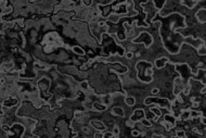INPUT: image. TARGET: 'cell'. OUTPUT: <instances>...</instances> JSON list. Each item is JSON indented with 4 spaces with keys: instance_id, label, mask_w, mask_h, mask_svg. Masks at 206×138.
Returning a JSON list of instances; mask_svg holds the SVG:
<instances>
[{
    "instance_id": "obj_1",
    "label": "cell",
    "mask_w": 206,
    "mask_h": 138,
    "mask_svg": "<svg viewBox=\"0 0 206 138\" xmlns=\"http://www.w3.org/2000/svg\"><path fill=\"white\" fill-rule=\"evenodd\" d=\"M152 67L153 65L151 64L150 62L145 61V60H141V61H139L137 63L136 69H137V71H138V77H139L140 81H142L144 83L152 82V79H153Z\"/></svg>"
},
{
    "instance_id": "obj_2",
    "label": "cell",
    "mask_w": 206,
    "mask_h": 138,
    "mask_svg": "<svg viewBox=\"0 0 206 138\" xmlns=\"http://www.w3.org/2000/svg\"><path fill=\"white\" fill-rule=\"evenodd\" d=\"M25 129H26V126L23 125L21 123H13L11 125V128H10V132L7 134V136L11 138V137H18V138H21L25 135Z\"/></svg>"
},
{
    "instance_id": "obj_3",
    "label": "cell",
    "mask_w": 206,
    "mask_h": 138,
    "mask_svg": "<svg viewBox=\"0 0 206 138\" xmlns=\"http://www.w3.org/2000/svg\"><path fill=\"white\" fill-rule=\"evenodd\" d=\"M151 103H156L158 104L160 107H163V108H167L169 109L170 106H169V102L167 99L165 98H153V97H149V98H145L144 99V104L145 106H149Z\"/></svg>"
},
{
    "instance_id": "obj_4",
    "label": "cell",
    "mask_w": 206,
    "mask_h": 138,
    "mask_svg": "<svg viewBox=\"0 0 206 138\" xmlns=\"http://www.w3.org/2000/svg\"><path fill=\"white\" fill-rule=\"evenodd\" d=\"M132 43L133 44H139V43H143L145 47H150L151 45H152V43H153V38H152V36H151L149 33H141L140 34L139 37H137V38H133L132 39Z\"/></svg>"
},
{
    "instance_id": "obj_5",
    "label": "cell",
    "mask_w": 206,
    "mask_h": 138,
    "mask_svg": "<svg viewBox=\"0 0 206 138\" xmlns=\"http://www.w3.org/2000/svg\"><path fill=\"white\" fill-rule=\"evenodd\" d=\"M145 117V111L144 110H142V109H137V110H134L133 113L131 114V116L129 120H131L132 122H139V121H141L142 118H144Z\"/></svg>"
},
{
    "instance_id": "obj_6",
    "label": "cell",
    "mask_w": 206,
    "mask_h": 138,
    "mask_svg": "<svg viewBox=\"0 0 206 138\" xmlns=\"http://www.w3.org/2000/svg\"><path fill=\"white\" fill-rule=\"evenodd\" d=\"M176 69H177V71L180 72L181 76H182L185 79L189 78L191 72H190V68H189L187 64H177V65H176Z\"/></svg>"
},
{
    "instance_id": "obj_7",
    "label": "cell",
    "mask_w": 206,
    "mask_h": 138,
    "mask_svg": "<svg viewBox=\"0 0 206 138\" xmlns=\"http://www.w3.org/2000/svg\"><path fill=\"white\" fill-rule=\"evenodd\" d=\"M90 125L98 132H104L108 129L104 122H101V121H98V120H91L90 121Z\"/></svg>"
},
{
    "instance_id": "obj_8",
    "label": "cell",
    "mask_w": 206,
    "mask_h": 138,
    "mask_svg": "<svg viewBox=\"0 0 206 138\" xmlns=\"http://www.w3.org/2000/svg\"><path fill=\"white\" fill-rule=\"evenodd\" d=\"M15 104H18V99L15 97H10V98L5 99L4 102L2 103V106H4L7 108H12V107H14Z\"/></svg>"
},
{
    "instance_id": "obj_9",
    "label": "cell",
    "mask_w": 206,
    "mask_h": 138,
    "mask_svg": "<svg viewBox=\"0 0 206 138\" xmlns=\"http://www.w3.org/2000/svg\"><path fill=\"white\" fill-rule=\"evenodd\" d=\"M167 62H168V59H167V58H165V57L160 58V59H156L155 60V63H154L155 68L156 69H163Z\"/></svg>"
},
{
    "instance_id": "obj_10",
    "label": "cell",
    "mask_w": 206,
    "mask_h": 138,
    "mask_svg": "<svg viewBox=\"0 0 206 138\" xmlns=\"http://www.w3.org/2000/svg\"><path fill=\"white\" fill-rule=\"evenodd\" d=\"M108 109V106L104 103H100V102H93V110L97 112H102L105 111Z\"/></svg>"
},
{
    "instance_id": "obj_11",
    "label": "cell",
    "mask_w": 206,
    "mask_h": 138,
    "mask_svg": "<svg viewBox=\"0 0 206 138\" xmlns=\"http://www.w3.org/2000/svg\"><path fill=\"white\" fill-rule=\"evenodd\" d=\"M112 114L113 115H116V116H120V117H124L125 116V112H124V109L120 107H114L112 109Z\"/></svg>"
},
{
    "instance_id": "obj_12",
    "label": "cell",
    "mask_w": 206,
    "mask_h": 138,
    "mask_svg": "<svg viewBox=\"0 0 206 138\" xmlns=\"http://www.w3.org/2000/svg\"><path fill=\"white\" fill-rule=\"evenodd\" d=\"M196 16L200 22H206V10H200Z\"/></svg>"
},
{
    "instance_id": "obj_13",
    "label": "cell",
    "mask_w": 206,
    "mask_h": 138,
    "mask_svg": "<svg viewBox=\"0 0 206 138\" xmlns=\"http://www.w3.org/2000/svg\"><path fill=\"white\" fill-rule=\"evenodd\" d=\"M73 51L75 52L76 54H78V56H85V51H84V49L80 48L79 46H74L73 47Z\"/></svg>"
},
{
    "instance_id": "obj_14",
    "label": "cell",
    "mask_w": 206,
    "mask_h": 138,
    "mask_svg": "<svg viewBox=\"0 0 206 138\" xmlns=\"http://www.w3.org/2000/svg\"><path fill=\"white\" fill-rule=\"evenodd\" d=\"M81 132H82V134H84L85 136H92V135H94L91 131H90V128L88 127V126H82Z\"/></svg>"
},
{
    "instance_id": "obj_15",
    "label": "cell",
    "mask_w": 206,
    "mask_h": 138,
    "mask_svg": "<svg viewBox=\"0 0 206 138\" xmlns=\"http://www.w3.org/2000/svg\"><path fill=\"white\" fill-rule=\"evenodd\" d=\"M125 102L128 107H132L133 104L136 103V99L133 97H127V98H125Z\"/></svg>"
},
{
    "instance_id": "obj_16",
    "label": "cell",
    "mask_w": 206,
    "mask_h": 138,
    "mask_svg": "<svg viewBox=\"0 0 206 138\" xmlns=\"http://www.w3.org/2000/svg\"><path fill=\"white\" fill-rule=\"evenodd\" d=\"M153 2H154V5L156 9H162L165 3V0H153Z\"/></svg>"
},
{
    "instance_id": "obj_17",
    "label": "cell",
    "mask_w": 206,
    "mask_h": 138,
    "mask_svg": "<svg viewBox=\"0 0 206 138\" xmlns=\"http://www.w3.org/2000/svg\"><path fill=\"white\" fill-rule=\"evenodd\" d=\"M140 122H141L142 124H143V125L145 126V127H152L153 126V124H152V122H150V120L149 118H142L141 121H140Z\"/></svg>"
},
{
    "instance_id": "obj_18",
    "label": "cell",
    "mask_w": 206,
    "mask_h": 138,
    "mask_svg": "<svg viewBox=\"0 0 206 138\" xmlns=\"http://www.w3.org/2000/svg\"><path fill=\"white\" fill-rule=\"evenodd\" d=\"M150 111H152V112L154 113V114H155L157 117H160L161 115H162V113H161V111H160V109H158V108H156V107H154V108L152 107V108L150 109Z\"/></svg>"
},
{
    "instance_id": "obj_19",
    "label": "cell",
    "mask_w": 206,
    "mask_h": 138,
    "mask_svg": "<svg viewBox=\"0 0 206 138\" xmlns=\"http://www.w3.org/2000/svg\"><path fill=\"white\" fill-rule=\"evenodd\" d=\"M80 87H81V89L82 90H89L90 88H89V85H88V82L87 81H84V82H81L80 83Z\"/></svg>"
},
{
    "instance_id": "obj_20",
    "label": "cell",
    "mask_w": 206,
    "mask_h": 138,
    "mask_svg": "<svg viewBox=\"0 0 206 138\" xmlns=\"http://www.w3.org/2000/svg\"><path fill=\"white\" fill-rule=\"evenodd\" d=\"M197 53H199L200 56H205V54H206V47H204V45H202L199 48V51H197Z\"/></svg>"
},
{
    "instance_id": "obj_21",
    "label": "cell",
    "mask_w": 206,
    "mask_h": 138,
    "mask_svg": "<svg viewBox=\"0 0 206 138\" xmlns=\"http://www.w3.org/2000/svg\"><path fill=\"white\" fill-rule=\"evenodd\" d=\"M113 134H114V136H119L120 135V128L118 127V126H114V128H113Z\"/></svg>"
},
{
    "instance_id": "obj_22",
    "label": "cell",
    "mask_w": 206,
    "mask_h": 138,
    "mask_svg": "<svg viewBox=\"0 0 206 138\" xmlns=\"http://www.w3.org/2000/svg\"><path fill=\"white\" fill-rule=\"evenodd\" d=\"M103 137H104V138H108V137H114V134H113V132L104 131V132H103Z\"/></svg>"
},
{
    "instance_id": "obj_23",
    "label": "cell",
    "mask_w": 206,
    "mask_h": 138,
    "mask_svg": "<svg viewBox=\"0 0 206 138\" xmlns=\"http://www.w3.org/2000/svg\"><path fill=\"white\" fill-rule=\"evenodd\" d=\"M131 136H133V137H138V136H141V133H140V131H138V129H133L132 128V131H131Z\"/></svg>"
},
{
    "instance_id": "obj_24",
    "label": "cell",
    "mask_w": 206,
    "mask_h": 138,
    "mask_svg": "<svg viewBox=\"0 0 206 138\" xmlns=\"http://www.w3.org/2000/svg\"><path fill=\"white\" fill-rule=\"evenodd\" d=\"M125 57H126V59H132V57H133V53H132V51H128L127 53L125 54Z\"/></svg>"
},
{
    "instance_id": "obj_25",
    "label": "cell",
    "mask_w": 206,
    "mask_h": 138,
    "mask_svg": "<svg viewBox=\"0 0 206 138\" xmlns=\"http://www.w3.org/2000/svg\"><path fill=\"white\" fill-rule=\"evenodd\" d=\"M94 137H103V132H99V133H95L94 135H93Z\"/></svg>"
},
{
    "instance_id": "obj_26",
    "label": "cell",
    "mask_w": 206,
    "mask_h": 138,
    "mask_svg": "<svg viewBox=\"0 0 206 138\" xmlns=\"http://www.w3.org/2000/svg\"><path fill=\"white\" fill-rule=\"evenodd\" d=\"M152 92L153 95H156V93H158V92H160V90H158V88H153V89H152V92Z\"/></svg>"
},
{
    "instance_id": "obj_27",
    "label": "cell",
    "mask_w": 206,
    "mask_h": 138,
    "mask_svg": "<svg viewBox=\"0 0 206 138\" xmlns=\"http://www.w3.org/2000/svg\"><path fill=\"white\" fill-rule=\"evenodd\" d=\"M177 136H181V137H185V132H177Z\"/></svg>"
}]
</instances>
